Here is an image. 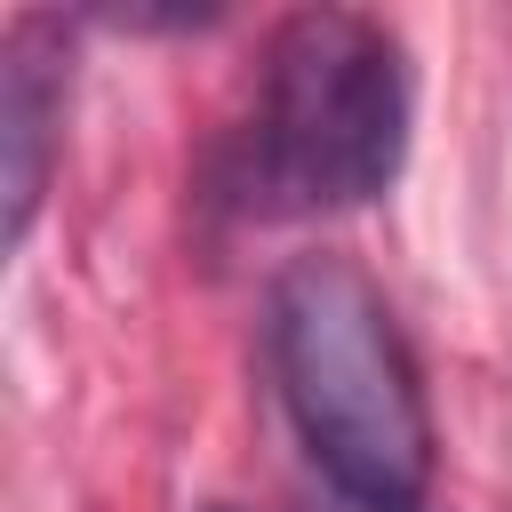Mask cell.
I'll use <instances>...</instances> for the list:
<instances>
[{
	"instance_id": "3957f363",
	"label": "cell",
	"mask_w": 512,
	"mask_h": 512,
	"mask_svg": "<svg viewBox=\"0 0 512 512\" xmlns=\"http://www.w3.org/2000/svg\"><path fill=\"white\" fill-rule=\"evenodd\" d=\"M64 104H72V24L56 8H16L0 32V200H8V248L32 240V216L48 200L56 152H64Z\"/></svg>"
},
{
	"instance_id": "277c9868",
	"label": "cell",
	"mask_w": 512,
	"mask_h": 512,
	"mask_svg": "<svg viewBox=\"0 0 512 512\" xmlns=\"http://www.w3.org/2000/svg\"><path fill=\"white\" fill-rule=\"evenodd\" d=\"M200 512H232V504H200Z\"/></svg>"
},
{
	"instance_id": "7a4b0ae2",
	"label": "cell",
	"mask_w": 512,
	"mask_h": 512,
	"mask_svg": "<svg viewBox=\"0 0 512 512\" xmlns=\"http://www.w3.org/2000/svg\"><path fill=\"white\" fill-rule=\"evenodd\" d=\"M264 368L312 472L352 512L432 504V400L384 288L320 248L264 288Z\"/></svg>"
},
{
	"instance_id": "6da1fadb",
	"label": "cell",
	"mask_w": 512,
	"mask_h": 512,
	"mask_svg": "<svg viewBox=\"0 0 512 512\" xmlns=\"http://www.w3.org/2000/svg\"><path fill=\"white\" fill-rule=\"evenodd\" d=\"M416 136V56L368 8H296L264 32L248 112L208 160L232 216H336L400 184Z\"/></svg>"
}]
</instances>
